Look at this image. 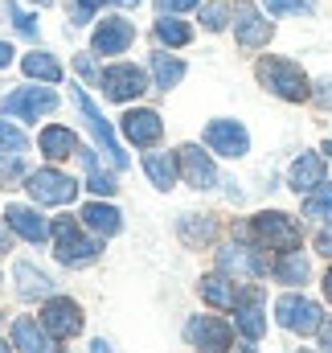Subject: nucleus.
I'll use <instances>...</instances> for the list:
<instances>
[{"label":"nucleus","instance_id":"1","mask_svg":"<svg viewBox=\"0 0 332 353\" xmlns=\"http://www.w3.org/2000/svg\"><path fill=\"white\" fill-rule=\"evenodd\" d=\"M258 83L271 90V94L287 99V103H304V99L312 94L304 70H300L295 62H287V58H262V62H258Z\"/></svg>","mask_w":332,"mask_h":353},{"label":"nucleus","instance_id":"2","mask_svg":"<svg viewBox=\"0 0 332 353\" xmlns=\"http://www.w3.org/2000/svg\"><path fill=\"white\" fill-rule=\"evenodd\" d=\"M250 239L267 251H295L300 247V226H295V218H287L279 210H267L250 222Z\"/></svg>","mask_w":332,"mask_h":353},{"label":"nucleus","instance_id":"3","mask_svg":"<svg viewBox=\"0 0 332 353\" xmlns=\"http://www.w3.org/2000/svg\"><path fill=\"white\" fill-rule=\"evenodd\" d=\"M50 234H54V255H58L62 263L79 267V263H90V259L98 255V239L83 234L74 218H58V222L50 226Z\"/></svg>","mask_w":332,"mask_h":353},{"label":"nucleus","instance_id":"4","mask_svg":"<svg viewBox=\"0 0 332 353\" xmlns=\"http://www.w3.org/2000/svg\"><path fill=\"white\" fill-rule=\"evenodd\" d=\"M74 103H79V111H83L86 128L94 132V140H98V148H103V152L111 157V165H115V169H127V152L119 148V140H115V132H111V123H107V119H103V111H98V107L90 103V94L74 87Z\"/></svg>","mask_w":332,"mask_h":353},{"label":"nucleus","instance_id":"5","mask_svg":"<svg viewBox=\"0 0 332 353\" xmlns=\"http://www.w3.org/2000/svg\"><path fill=\"white\" fill-rule=\"evenodd\" d=\"M29 197L33 201H41V205H66V201H74V193H79V181L66 173H58V169H41V173L29 176Z\"/></svg>","mask_w":332,"mask_h":353},{"label":"nucleus","instance_id":"6","mask_svg":"<svg viewBox=\"0 0 332 353\" xmlns=\"http://www.w3.org/2000/svg\"><path fill=\"white\" fill-rule=\"evenodd\" d=\"M275 316H279V325L283 329H291V333H316L324 321V312H320V304H312V300H304V296H279V304H275Z\"/></svg>","mask_w":332,"mask_h":353},{"label":"nucleus","instance_id":"7","mask_svg":"<svg viewBox=\"0 0 332 353\" xmlns=\"http://www.w3.org/2000/svg\"><path fill=\"white\" fill-rule=\"evenodd\" d=\"M41 329H45L50 337L66 341V337H74V333L83 329V308H79L74 300H66V296H54V300H45V308H41Z\"/></svg>","mask_w":332,"mask_h":353},{"label":"nucleus","instance_id":"8","mask_svg":"<svg viewBox=\"0 0 332 353\" xmlns=\"http://www.w3.org/2000/svg\"><path fill=\"white\" fill-rule=\"evenodd\" d=\"M185 337H189L193 350H201V353H226L234 333H230V325L222 316H193L185 325Z\"/></svg>","mask_w":332,"mask_h":353},{"label":"nucleus","instance_id":"9","mask_svg":"<svg viewBox=\"0 0 332 353\" xmlns=\"http://www.w3.org/2000/svg\"><path fill=\"white\" fill-rule=\"evenodd\" d=\"M54 107H58V94L50 87H21L4 94V115H12V119H41Z\"/></svg>","mask_w":332,"mask_h":353},{"label":"nucleus","instance_id":"10","mask_svg":"<svg viewBox=\"0 0 332 353\" xmlns=\"http://www.w3.org/2000/svg\"><path fill=\"white\" fill-rule=\"evenodd\" d=\"M234 33H238V46L242 50H262L267 41H271V33H275V25L250 4V0H242V4H234Z\"/></svg>","mask_w":332,"mask_h":353},{"label":"nucleus","instance_id":"11","mask_svg":"<svg viewBox=\"0 0 332 353\" xmlns=\"http://www.w3.org/2000/svg\"><path fill=\"white\" fill-rule=\"evenodd\" d=\"M25 148L29 140L12 123H0V185H17L25 176Z\"/></svg>","mask_w":332,"mask_h":353},{"label":"nucleus","instance_id":"12","mask_svg":"<svg viewBox=\"0 0 332 353\" xmlns=\"http://www.w3.org/2000/svg\"><path fill=\"white\" fill-rule=\"evenodd\" d=\"M103 94L111 103H127V99H140L144 94V70L140 66H107L103 70Z\"/></svg>","mask_w":332,"mask_h":353},{"label":"nucleus","instance_id":"13","mask_svg":"<svg viewBox=\"0 0 332 353\" xmlns=\"http://www.w3.org/2000/svg\"><path fill=\"white\" fill-rule=\"evenodd\" d=\"M205 144L214 152H222V157H242L250 148V136H247V128L234 123V119H214L205 128Z\"/></svg>","mask_w":332,"mask_h":353},{"label":"nucleus","instance_id":"14","mask_svg":"<svg viewBox=\"0 0 332 353\" xmlns=\"http://www.w3.org/2000/svg\"><path fill=\"white\" fill-rule=\"evenodd\" d=\"M180 173H185V181L193 189H214L218 185V169H214L209 152H201L197 144H185L180 148Z\"/></svg>","mask_w":332,"mask_h":353},{"label":"nucleus","instance_id":"15","mask_svg":"<svg viewBox=\"0 0 332 353\" xmlns=\"http://www.w3.org/2000/svg\"><path fill=\"white\" fill-rule=\"evenodd\" d=\"M132 37H136L132 21H123V17H111V21H103V25L94 29V41H90V50H94V54H123V50L132 46Z\"/></svg>","mask_w":332,"mask_h":353},{"label":"nucleus","instance_id":"16","mask_svg":"<svg viewBox=\"0 0 332 353\" xmlns=\"http://www.w3.org/2000/svg\"><path fill=\"white\" fill-rule=\"evenodd\" d=\"M123 136H127L132 144L148 148V144H156V140L165 136V123H160L156 111H127V115H123Z\"/></svg>","mask_w":332,"mask_h":353},{"label":"nucleus","instance_id":"17","mask_svg":"<svg viewBox=\"0 0 332 353\" xmlns=\"http://www.w3.org/2000/svg\"><path fill=\"white\" fill-rule=\"evenodd\" d=\"M218 267H222V275H238V279H258L262 275V259L250 247H222Z\"/></svg>","mask_w":332,"mask_h":353},{"label":"nucleus","instance_id":"18","mask_svg":"<svg viewBox=\"0 0 332 353\" xmlns=\"http://www.w3.org/2000/svg\"><path fill=\"white\" fill-rule=\"evenodd\" d=\"M4 222H8V230H17V234H21V239H29V243H41V239L50 234L45 218H41L37 210H29V205H8Z\"/></svg>","mask_w":332,"mask_h":353},{"label":"nucleus","instance_id":"19","mask_svg":"<svg viewBox=\"0 0 332 353\" xmlns=\"http://www.w3.org/2000/svg\"><path fill=\"white\" fill-rule=\"evenodd\" d=\"M12 341H17L21 353H58L54 341H50V333H45L37 321H29V316H21V321L12 325Z\"/></svg>","mask_w":332,"mask_h":353},{"label":"nucleus","instance_id":"20","mask_svg":"<svg viewBox=\"0 0 332 353\" xmlns=\"http://www.w3.org/2000/svg\"><path fill=\"white\" fill-rule=\"evenodd\" d=\"M238 329H242V337H250V341H258L262 337V329H267V321H262V292L254 288L247 300H238Z\"/></svg>","mask_w":332,"mask_h":353},{"label":"nucleus","instance_id":"21","mask_svg":"<svg viewBox=\"0 0 332 353\" xmlns=\"http://www.w3.org/2000/svg\"><path fill=\"white\" fill-rule=\"evenodd\" d=\"M79 136L70 132V128H45L41 132V152L50 157V161H66V157H79Z\"/></svg>","mask_w":332,"mask_h":353},{"label":"nucleus","instance_id":"22","mask_svg":"<svg viewBox=\"0 0 332 353\" xmlns=\"http://www.w3.org/2000/svg\"><path fill=\"white\" fill-rule=\"evenodd\" d=\"M291 189L295 193H308V189H316L320 181H324V157H316V152H308V157H300L295 165H291Z\"/></svg>","mask_w":332,"mask_h":353},{"label":"nucleus","instance_id":"23","mask_svg":"<svg viewBox=\"0 0 332 353\" xmlns=\"http://www.w3.org/2000/svg\"><path fill=\"white\" fill-rule=\"evenodd\" d=\"M12 275H17V292H21L25 300H41V296H50V288H54V279L41 275L33 263H17Z\"/></svg>","mask_w":332,"mask_h":353},{"label":"nucleus","instance_id":"24","mask_svg":"<svg viewBox=\"0 0 332 353\" xmlns=\"http://www.w3.org/2000/svg\"><path fill=\"white\" fill-rule=\"evenodd\" d=\"M83 222L90 226V230H98V234H119V230H123L119 210H111V205H103V201H90V205H83Z\"/></svg>","mask_w":332,"mask_h":353},{"label":"nucleus","instance_id":"25","mask_svg":"<svg viewBox=\"0 0 332 353\" xmlns=\"http://www.w3.org/2000/svg\"><path fill=\"white\" fill-rule=\"evenodd\" d=\"M201 296H205L214 308H238V300H242L226 275H205V279H201Z\"/></svg>","mask_w":332,"mask_h":353},{"label":"nucleus","instance_id":"26","mask_svg":"<svg viewBox=\"0 0 332 353\" xmlns=\"http://www.w3.org/2000/svg\"><path fill=\"white\" fill-rule=\"evenodd\" d=\"M144 173L152 176L156 189H172L176 185V157L172 152H148L144 157Z\"/></svg>","mask_w":332,"mask_h":353},{"label":"nucleus","instance_id":"27","mask_svg":"<svg viewBox=\"0 0 332 353\" xmlns=\"http://www.w3.org/2000/svg\"><path fill=\"white\" fill-rule=\"evenodd\" d=\"M275 275H279L283 283H308V275H312L308 255H304V251H283L279 263H275Z\"/></svg>","mask_w":332,"mask_h":353},{"label":"nucleus","instance_id":"28","mask_svg":"<svg viewBox=\"0 0 332 353\" xmlns=\"http://www.w3.org/2000/svg\"><path fill=\"white\" fill-rule=\"evenodd\" d=\"M304 214L316 222H332V181H320L308 197H304Z\"/></svg>","mask_w":332,"mask_h":353},{"label":"nucleus","instance_id":"29","mask_svg":"<svg viewBox=\"0 0 332 353\" xmlns=\"http://www.w3.org/2000/svg\"><path fill=\"white\" fill-rule=\"evenodd\" d=\"M152 74H156V87H176L185 79V62L172 58V54H152Z\"/></svg>","mask_w":332,"mask_h":353},{"label":"nucleus","instance_id":"30","mask_svg":"<svg viewBox=\"0 0 332 353\" xmlns=\"http://www.w3.org/2000/svg\"><path fill=\"white\" fill-rule=\"evenodd\" d=\"M21 66H25L29 79H45V83H58V79H62V66H58L50 54H25Z\"/></svg>","mask_w":332,"mask_h":353},{"label":"nucleus","instance_id":"31","mask_svg":"<svg viewBox=\"0 0 332 353\" xmlns=\"http://www.w3.org/2000/svg\"><path fill=\"white\" fill-rule=\"evenodd\" d=\"M180 239H185L189 247H205V243L214 239V222L201 218V214H189V218L180 222Z\"/></svg>","mask_w":332,"mask_h":353},{"label":"nucleus","instance_id":"32","mask_svg":"<svg viewBox=\"0 0 332 353\" xmlns=\"http://www.w3.org/2000/svg\"><path fill=\"white\" fill-rule=\"evenodd\" d=\"M79 161L86 165V189H94V193H115V181L98 169V161H94V152H86L79 148Z\"/></svg>","mask_w":332,"mask_h":353},{"label":"nucleus","instance_id":"33","mask_svg":"<svg viewBox=\"0 0 332 353\" xmlns=\"http://www.w3.org/2000/svg\"><path fill=\"white\" fill-rule=\"evenodd\" d=\"M156 37H160L165 46H189L193 29H189L185 21H172V17H160V21H156Z\"/></svg>","mask_w":332,"mask_h":353},{"label":"nucleus","instance_id":"34","mask_svg":"<svg viewBox=\"0 0 332 353\" xmlns=\"http://www.w3.org/2000/svg\"><path fill=\"white\" fill-rule=\"evenodd\" d=\"M230 12H234V4L209 0V4H201V25H205V29H226V25H230Z\"/></svg>","mask_w":332,"mask_h":353},{"label":"nucleus","instance_id":"35","mask_svg":"<svg viewBox=\"0 0 332 353\" xmlns=\"http://www.w3.org/2000/svg\"><path fill=\"white\" fill-rule=\"evenodd\" d=\"M8 25H17V33H21V37H29V41L37 37V25H33V17H29L25 8H17L12 0H8Z\"/></svg>","mask_w":332,"mask_h":353},{"label":"nucleus","instance_id":"36","mask_svg":"<svg viewBox=\"0 0 332 353\" xmlns=\"http://www.w3.org/2000/svg\"><path fill=\"white\" fill-rule=\"evenodd\" d=\"M267 8H275V12H308L312 4L308 0H267Z\"/></svg>","mask_w":332,"mask_h":353},{"label":"nucleus","instance_id":"37","mask_svg":"<svg viewBox=\"0 0 332 353\" xmlns=\"http://www.w3.org/2000/svg\"><path fill=\"white\" fill-rule=\"evenodd\" d=\"M103 4H107V0H74V21H79V25L90 21V12H94V8H103Z\"/></svg>","mask_w":332,"mask_h":353},{"label":"nucleus","instance_id":"38","mask_svg":"<svg viewBox=\"0 0 332 353\" xmlns=\"http://www.w3.org/2000/svg\"><path fill=\"white\" fill-rule=\"evenodd\" d=\"M156 8L160 12H189V8H197V0H156Z\"/></svg>","mask_w":332,"mask_h":353},{"label":"nucleus","instance_id":"39","mask_svg":"<svg viewBox=\"0 0 332 353\" xmlns=\"http://www.w3.org/2000/svg\"><path fill=\"white\" fill-rule=\"evenodd\" d=\"M316 251L320 255H332V222H324V230L316 234Z\"/></svg>","mask_w":332,"mask_h":353},{"label":"nucleus","instance_id":"40","mask_svg":"<svg viewBox=\"0 0 332 353\" xmlns=\"http://www.w3.org/2000/svg\"><path fill=\"white\" fill-rule=\"evenodd\" d=\"M316 99H320V107H332V79H324V83L316 87Z\"/></svg>","mask_w":332,"mask_h":353},{"label":"nucleus","instance_id":"41","mask_svg":"<svg viewBox=\"0 0 332 353\" xmlns=\"http://www.w3.org/2000/svg\"><path fill=\"white\" fill-rule=\"evenodd\" d=\"M320 345H324V353H332V316L320 325Z\"/></svg>","mask_w":332,"mask_h":353},{"label":"nucleus","instance_id":"42","mask_svg":"<svg viewBox=\"0 0 332 353\" xmlns=\"http://www.w3.org/2000/svg\"><path fill=\"white\" fill-rule=\"evenodd\" d=\"M79 74H83V79H94V66H90V58H79Z\"/></svg>","mask_w":332,"mask_h":353},{"label":"nucleus","instance_id":"43","mask_svg":"<svg viewBox=\"0 0 332 353\" xmlns=\"http://www.w3.org/2000/svg\"><path fill=\"white\" fill-rule=\"evenodd\" d=\"M8 62H12V50H8V46L0 41V66H8Z\"/></svg>","mask_w":332,"mask_h":353},{"label":"nucleus","instance_id":"44","mask_svg":"<svg viewBox=\"0 0 332 353\" xmlns=\"http://www.w3.org/2000/svg\"><path fill=\"white\" fill-rule=\"evenodd\" d=\"M90 353H111V345H107V341H94V345H90Z\"/></svg>","mask_w":332,"mask_h":353},{"label":"nucleus","instance_id":"45","mask_svg":"<svg viewBox=\"0 0 332 353\" xmlns=\"http://www.w3.org/2000/svg\"><path fill=\"white\" fill-rule=\"evenodd\" d=\"M324 296H329V300H332V271H329V275H324Z\"/></svg>","mask_w":332,"mask_h":353},{"label":"nucleus","instance_id":"46","mask_svg":"<svg viewBox=\"0 0 332 353\" xmlns=\"http://www.w3.org/2000/svg\"><path fill=\"white\" fill-rule=\"evenodd\" d=\"M115 4H123V8H136V0H115Z\"/></svg>","mask_w":332,"mask_h":353},{"label":"nucleus","instance_id":"47","mask_svg":"<svg viewBox=\"0 0 332 353\" xmlns=\"http://www.w3.org/2000/svg\"><path fill=\"white\" fill-rule=\"evenodd\" d=\"M4 247H8V239H4V230H0V251H4Z\"/></svg>","mask_w":332,"mask_h":353},{"label":"nucleus","instance_id":"48","mask_svg":"<svg viewBox=\"0 0 332 353\" xmlns=\"http://www.w3.org/2000/svg\"><path fill=\"white\" fill-rule=\"evenodd\" d=\"M0 353H12V350H8V345H4V341H0Z\"/></svg>","mask_w":332,"mask_h":353},{"label":"nucleus","instance_id":"49","mask_svg":"<svg viewBox=\"0 0 332 353\" xmlns=\"http://www.w3.org/2000/svg\"><path fill=\"white\" fill-rule=\"evenodd\" d=\"M324 152H329V157H332V140H329V144H324Z\"/></svg>","mask_w":332,"mask_h":353},{"label":"nucleus","instance_id":"50","mask_svg":"<svg viewBox=\"0 0 332 353\" xmlns=\"http://www.w3.org/2000/svg\"><path fill=\"white\" fill-rule=\"evenodd\" d=\"M238 353H254V350H250V345H242V350H238Z\"/></svg>","mask_w":332,"mask_h":353},{"label":"nucleus","instance_id":"51","mask_svg":"<svg viewBox=\"0 0 332 353\" xmlns=\"http://www.w3.org/2000/svg\"><path fill=\"white\" fill-rule=\"evenodd\" d=\"M33 4H54V0H33Z\"/></svg>","mask_w":332,"mask_h":353},{"label":"nucleus","instance_id":"52","mask_svg":"<svg viewBox=\"0 0 332 353\" xmlns=\"http://www.w3.org/2000/svg\"><path fill=\"white\" fill-rule=\"evenodd\" d=\"M300 353H308V350H300Z\"/></svg>","mask_w":332,"mask_h":353},{"label":"nucleus","instance_id":"53","mask_svg":"<svg viewBox=\"0 0 332 353\" xmlns=\"http://www.w3.org/2000/svg\"><path fill=\"white\" fill-rule=\"evenodd\" d=\"M308 4H312V0H308Z\"/></svg>","mask_w":332,"mask_h":353}]
</instances>
